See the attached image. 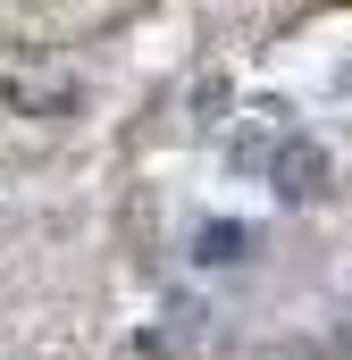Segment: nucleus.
<instances>
[{
	"instance_id": "1",
	"label": "nucleus",
	"mask_w": 352,
	"mask_h": 360,
	"mask_svg": "<svg viewBox=\"0 0 352 360\" xmlns=\"http://www.w3.org/2000/svg\"><path fill=\"white\" fill-rule=\"evenodd\" d=\"M268 184H277V201H319V193H327V151H319L310 134H294V143L277 151Z\"/></svg>"
},
{
	"instance_id": "3",
	"label": "nucleus",
	"mask_w": 352,
	"mask_h": 360,
	"mask_svg": "<svg viewBox=\"0 0 352 360\" xmlns=\"http://www.w3.org/2000/svg\"><path fill=\"white\" fill-rule=\"evenodd\" d=\"M252 252V226H201V260H244Z\"/></svg>"
},
{
	"instance_id": "2",
	"label": "nucleus",
	"mask_w": 352,
	"mask_h": 360,
	"mask_svg": "<svg viewBox=\"0 0 352 360\" xmlns=\"http://www.w3.org/2000/svg\"><path fill=\"white\" fill-rule=\"evenodd\" d=\"M285 143H294V117H277V109H252V117H244V134L227 143V160H235L244 176H268Z\"/></svg>"
}]
</instances>
